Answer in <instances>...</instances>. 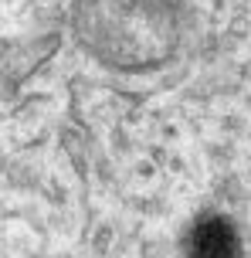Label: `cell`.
Wrapping results in <instances>:
<instances>
[{
    "instance_id": "1",
    "label": "cell",
    "mask_w": 251,
    "mask_h": 258,
    "mask_svg": "<svg viewBox=\"0 0 251 258\" xmlns=\"http://www.w3.org/2000/svg\"><path fill=\"white\" fill-rule=\"evenodd\" d=\"M190 255L194 258H241L238 234L224 218L200 221L190 234Z\"/></svg>"
}]
</instances>
